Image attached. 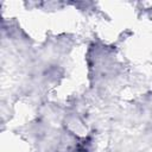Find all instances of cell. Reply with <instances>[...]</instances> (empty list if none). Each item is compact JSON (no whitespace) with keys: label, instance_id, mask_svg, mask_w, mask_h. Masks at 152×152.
<instances>
[{"label":"cell","instance_id":"cell-1","mask_svg":"<svg viewBox=\"0 0 152 152\" xmlns=\"http://www.w3.org/2000/svg\"><path fill=\"white\" fill-rule=\"evenodd\" d=\"M75 152H84V151H75Z\"/></svg>","mask_w":152,"mask_h":152}]
</instances>
